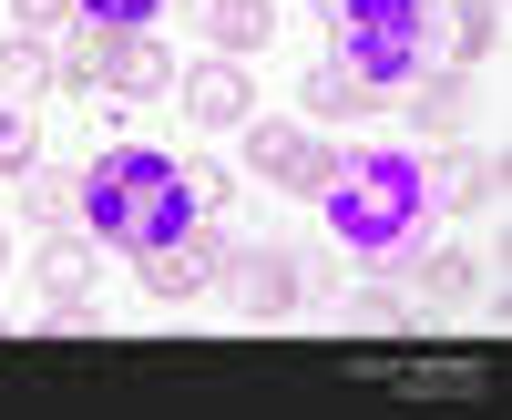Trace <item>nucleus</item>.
<instances>
[{
    "label": "nucleus",
    "mask_w": 512,
    "mask_h": 420,
    "mask_svg": "<svg viewBox=\"0 0 512 420\" xmlns=\"http://www.w3.org/2000/svg\"><path fill=\"white\" fill-rule=\"evenodd\" d=\"M195 216H205L195 175L175 154H154V144H113V154H93V175H82V226H93L103 246H123V257L185 236Z\"/></svg>",
    "instance_id": "obj_1"
},
{
    "label": "nucleus",
    "mask_w": 512,
    "mask_h": 420,
    "mask_svg": "<svg viewBox=\"0 0 512 420\" xmlns=\"http://www.w3.org/2000/svg\"><path fill=\"white\" fill-rule=\"evenodd\" d=\"M328 205V236L359 246L369 267H400L420 236H431V195H420V164L410 154H338V185Z\"/></svg>",
    "instance_id": "obj_2"
},
{
    "label": "nucleus",
    "mask_w": 512,
    "mask_h": 420,
    "mask_svg": "<svg viewBox=\"0 0 512 420\" xmlns=\"http://www.w3.org/2000/svg\"><path fill=\"white\" fill-rule=\"evenodd\" d=\"M52 82H93V93H123V103H164L175 93V62H164L154 31H113V21H72L52 41Z\"/></svg>",
    "instance_id": "obj_3"
},
{
    "label": "nucleus",
    "mask_w": 512,
    "mask_h": 420,
    "mask_svg": "<svg viewBox=\"0 0 512 420\" xmlns=\"http://www.w3.org/2000/svg\"><path fill=\"white\" fill-rule=\"evenodd\" d=\"M420 41H431V0H349V11H338V52H349L390 103L420 72Z\"/></svg>",
    "instance_id": "obj_4"
},
{
    "label": "nucleus",
    "mask_w": 512,
    "mask_h": 420,
    "mask_svg": "<svg viewBox=\"0 0 512 420\" xmlns=\"http://www.w3.org/2000/svg\"><path fill=\"white\" fill-rule=\"evenodd\" d=\"M236 144H246V175L256 185H277V195H297V205H318L328 185H338V154L308 134V123H236Z\"/></svg>",
    "instance_id": "obj_5"
},
{
    "label": "nucleus",
    "mask_w": 512,
    "mask_h": 420,
    "mask_svg": "<svg viewBox=\"0 0 512 420\" xmlns=\"http://www.w3.org/2000/svg\"><path fill=\"white\" fill-rule=\"evenodd\" d=\"M216 287H226L246 318H297V308H308V267H297V246H277V236L226 246V277Z\"/></svg>",
    "instance_id": "obj_6"
},
{
    "label": "nucleus",
    "mask_w": 512,
    "mask_h": 420,
    "mask_svg": "<svg viewBox=\"0 0 512 420\" xmlns=\"http://www.w3.org/2000/svg\"><path fill=\"white\" fill-rule=\"evenodd\" d=\"M226 246L236 236H216V226H185V236H164V246H144V257H134V277H144V298L154 308H185V298H205V287H216L226 277Z\"/></svg>",
    "instance_id": "obj_7"
},
{
    "label": "nucleus",
    "mask_w": 512,
    "mask_h": 420,
    "mask_svg": "<svg viewBox=\"0 0 512 420\" xmlns=\"http://www.w3.org/2000/svg\"><path fill=\"white\" fill-rule=\"evenodd\" d=\"M420 195H431V216H482V205H502V164L482 144H451L420 164Z\"/></svg>",
    "instance_id": "obj_8"
},
{
    "label": "nucleus",
    "mask_w": 512,
    "mask_h": 420,
    "mask_svg": "<svg viewBox=\"0 0 512 420\" xmlns=\"http://www.w3.org/2000/svg\"><path fill=\"white\" fill-rule=\"evenodd\" d=\"M175 103H185V123L195 134H236L246 123V103H256V82H246V62H195V72H175Z\"/></svg>",
    "instance_id": "obj_9"
},
{
    "label": "nucleus",
    "mask_w": 512,
    "mask_h": 420,
    "mask_svg": "<svg viewBox=\"0 0 512 420\" xmlns=\"http://www.w3.org/2000/svg\"><path fill=\"white\" fill-rule=\"evenodd\" d=\"M297 93H308V123H369V113H390V93H379L349 52H318Z\"/></svg>",
    "instance_id": "obj_10"
},
{
    "label": "nucleus",
    "mask_w": 512,
    "mask_h": 420,
    "mask_svg": "<svg viewBox=\"0 0 512 420\" xmlns=\"http://www.w3.org/2000/svg\"><path fill=\"white\" fill-rule=\"evenodd\" d=\"M185 11H195V31L216 41L226 62H256L267 31H277V0H185Z\"/></svg>",
    "instance_id": "obj_11"
},
{
    "label": "nucleus",
    "mask_w": 512,
    "mask_h": 420,
    "mask_svg": "<svg viewBox=\"0 0 512 420\" xmlns=\"http://www.w3.org/2000/svg\"><path fill=\"white\" fill-rule=\"evenodd\" d=\"M400 93H410V134H461V123H472V72H461V62H451V72L420 62Z\"/></svg>",
    "instance_id": "obj_12"
},
{
    "label": "nucleus",
    "mask_w": 512,
    "mask_h": 420,
    "mask_svg": "<svg viewBox=\"0 0 512 420\" xmlns=\"http://www.w3.org/2000/svg\"><path fill=\"white\" fill-rule=\"evenodd\" d=\"M400 267H410V298H431V308H472V298H482V267L461 257V246H431V236H420Z\"/></svg>",
    "instance_id": "obj_13"
},
{
    "label": "nucleus",
    "mask_w": 512,
    "mask_h": 420,
    "mask_svg": "<svg viewBox=\"0 0 512 420\" xmlns=\"http://www.w3.org/2000/svg\"><path fill=\"white\" fill-rule=\"evenodd\" d=\"M41 308L93 328V308H103V287H93V257H72V246H62V257H41Z\"/></svg>",
    "instance_id": "obj_14"
},
{
    "label": "nucleus",
    "mask_w": 512,
    "mask_h": 420,
    "mask_svg": "<svg viewBox=\"0 0 512 420\" xmlns=\"http://www.w3.org/2000/svg\"><path fill=\"white\" fill-rule=\"evenodd\" d=\"M21 205H31V226H82V185L72 175H41V164L21 175Z\"/></svg>",
    "instance_id": "obj_15"
},
{
    "label": "nucleus",
    "mask_w": 512,
    "mask_h": 420,
    "mask_svg": "<svg viewBox=\"0 0 512 420\" xmlns=\"http://www.w3.org/2000/svg\"><path fill=\"white\" fill-rule=\"evenodd\" d=\"M41 82H52V41L11 31V41H0V93H41Z\"/></svg>",
    "instance_id": "obj_16"
},
{
    "label": "nucleus",
    "mask_w": 512,
    "mask_h": 420,
    "mask_svg": "<svg viewBox=\"0 0 512 420\" xmlns=\"http://www.w3.org/2000/svg\"><path fill=\"white\" fill-rule=\"evenodd\" d=\"M41 164V134H31V113L21 103H0V175H31Z\"/></svg>",
    "instance_id": "obj_17"
},
{
    "label": "nucleus",
    "mask_w": 512,
    "mask_h": 420,
    "mask_svg": "<svg viewBox=\"0 0 512 420\" xmlns=\"http://www.w3.org/2000/svg\"><path fill=\"white\" fill-rule=\"evenodd\" d=\"M338 308H349L359 328H400V318H410V287H349Z\"/></svg>",
    "instance_id": "obj_18"
},
{
    "label": "nucleus",
    "mask_w": 512,
    "mask_h": 420,
    "mask_svg": "<svg viewBox=\"0 0 512 420\" xmlns=\"http://www.w3.org/2000/svg\"><path fill=\"white\" fill-rule=\"evenodd\" d=\"M502 41V0H461V62H482Z\"/></svg>",
    "instance_id": "obj_19"
},
{
    "label": "nucleus",
    "mask_w": 512,
    "mask_h": 420,
    "mask_svg": "<svg viewBox=\"0 0 512 420\" xmlns=\"http://www.w3.org/2000/svg\"><path fill=\"white\" fill-rule=\"evenodd\" d=\"M72 11H82V21H113V31H144L164 0H72Z\"/></svg>",
    "instance_id": "obj_20"
},
{
    "label": "nucleus",
    "mask_w": 512,
    "mask_h": 420,
    "mask_svg": "<svg viewBox=\"0 0 512 420\" xmlns=\"http://www.w3.org/2000/svg\"><path fill=\"white\" fill-rule=\"evenodd\" d=\"M21 11V31H52V21H72V0H11Z\"/></svg>",
    "instance_id": "obj_21"
},
{
    "label": "nucleus",
    "mask_w": 512,
    "mask_h": 420,
    "mask_svg": "<svg viewBox=\"0 0 512 420\" xmlns=\"http://www.w3.org/2000/svg\"><path fill=\"white\" fill-rule=\"evenodd\" d=\"M308 11H318V21H338V11H349V0H308Z\"/></svg>",
    "instance_id": "obj_22"
}]
</instances>
